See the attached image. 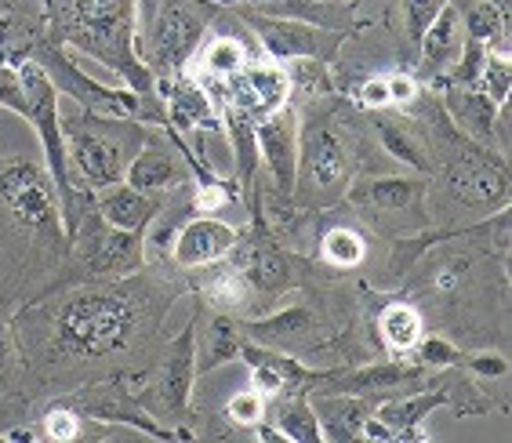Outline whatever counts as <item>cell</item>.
I'll return each instance as SVG.
<instances>
[{"mask_svg": "<svg viewBox=\"0 0 512 443\" xmlns=\"http://www.w3.org/2000/svg\"><path fill=\"white\" fill-rule=\"evenodd\" d=\"M240 229L222 222V218H189L186 226H178L175 244H171V258L182 269H197L207 262L226 258V251L233 247Z\"/></svg>", "mask_w": 512, "mask_h": 443, "instance_id": "ac0fdd59", "label": "cell"}, {"mask_svg": "<svg viewBox=\"0 0 512 443\" xmlns=\"http://www.w3.org/2000/svg\"><path fill=\"white\" fill-rule=\"evenodd\" d=\"M353 99L364 109H385L393 106V95H389V80L385 77H367L364 84L353 88Z\"/></svg>", "mask_w": 512, "mask_h": 443, "instance_id": "b9f144b4", "label": "cell"}, {"mask_svg": "<svg viewBox=\"0 0 512 443\" xmlns=\"http://www.w3.org/2000/svg\"><path fill=\"white\" fill-rule=\"evenodd\" d=\"M211 4H218V8L240 4V8L273 11V15H284V19H316L320 11L331 8L327 0H211Z\"/></svg>", "mask_w": 512, "mask_h": 443, "instance_id": "d590c367", "label": "cell"}, {"mask_svg": "<svg viewBox=\"0 0 512 443\" xmlns=\"http://www.w3.org/2000/svg\"><path fill=\"white\" fill-rule=\"evenodd\" d=\"M276 400L273 425L287 436V443H320V422H316L313 404H306V393H280Z\"/></svg>", "mask_w": 512, "mask_h": 443, "instance_id": "83f0119b", "label": "cell"}, {"mask_svg": "<svg viewBox=\"0 0 512 443\" xmlns=\"http://www.w3.org/2000/svg\"><path fill=\"white\" fill-rule=\"evenodd\" d=\"M353 182V149L331 120H313L298 128L295 193L302 204L324 207L338 200Z\"/></svg>", "mask_w": 512, "mask_h": 443, "instance_id": "5b68a950", "label": "cell"}, {"mask_svg": "<svg viewBox=\"0 0 512 443\" xmlns=\"http://www.w3.org/2000/svg\"><path fill=\"white\" fill-rule=\"evenodd\" d=\"M157 91L164 95V117L171 131H200L218 128V106L204 91V84L186 73H171L157 80Z\"/></svg>", "mask_w": 512, "mask_h": 443, "instance_id": "2e32d148", "label": "cell"}, {"mask_svg": "<svg viewBox=\"0 0 512 443\" xmlns=\"http://www.w3.org/2000/svg\"><path fill=\"white\" fill-rule=\"evenodd\" d=\"M51 4V40L73 44L91 59L106 62L124 88L153 95L157 77L138 59V0H48Z\"/></svg>", "mask_w": 512, "mask_h": 443, "instance_id": "6da1fadb", "label": "cell"}, {"mask_svg": "<svg viewBox=\"0 0 512 443\" xmlns=\"http://www.w3.org/2000/svg\"><path fill=\"white\" fill-rule=\"evenodd\" d=\"M44 73L51 77V84L66 95H73L77 109L84 113H95V117H113V120H138V124H164L168 128V117H164V106H153V95H138L131 88H106L102 80L88 77L77 62L69 59L66 48L55 44V40H37V48L30 55Z\"/></svg>", "mask_w": 512, "mask_h": 443, "instance_id": "3957f363", "label": "cell"}, {"mask_svg": "<svg viewBox=\"0 0 512 443\" xmlns=\"http://www.w3.org/2000/svg\"><path fill=\"white\" fill-rule=\"evenodd\" d=\"M436 407H451V389H447V382H440L436 389H425V393H411V396H404V400H389V404L378 407V418H382L396 436L400 429L422 425Z\"/></svg>", "mask_w": 512, "mask_h": 443, "instance_id": "484cf974", "label": "cell"}, {"mask_svg": "<svg viewBox=\"0 0 512 443\" xmlns=\"http://www.w3.org/2000/svg\"><path fill=\"white\" fill-rule=\"evenodd\" d=\"M0 106L15 109V113H26V99H22V84H19V66L8 62L0 55Z\"/></svg>", "mask_w": 512, "mask_h": 443, "instance_id": "60d3db41", "label": "cell"}, {"mask_svg": "<svg viewBox=\"0 0 512 443\" xmlns=\"http://www.w3.org/2000/svg\"><path fill=\"white\" fill-rule=\"evenodd\" d=\"M476 88H480L491 102H498V106L509 99L512 69H509V55H505L502 48H487V59H483V69H480V80H476Z\"/></svg>", "mask_w": 512, "mask_h": 443, "instance_id": "e575fe53", "label": "cell"}, {"mask_svg": "<svg viewBox=\"0 0 512 443\" xmlns=\"http://www.w3.org/2000/svg\"><path fill=\"white\" fill-rule=\"evenodd\" d=\"M186 175H189V164H186V157H178V146L171 149V146H164V142H157V138H146V142L135 149V157L128 160L124 182L142 189V193L160 197V193H171V189L182 186Z\"/></svg>", "mask_w": 512, "mask_h": 443, "instance_id": "e0dca14e", "label": "cell"}, {"mask_svg": "<svg viewBox=\"0 0 512 443\" xmlns=\"http://www.w3.org/2000/svg\"><path fill=\"white\" fill-rule=\"evenodd\" d=\"M389 80V95H393V106H407V102L418 99V80L411 73H393Z\"/></svg>", "mask_w": 512, "mask_h": 443, "instance_id": "f6af8a7d", "label": "cell"}, {"mask_svg": "<svg viewBox=\"0 0 512 443\" xmlns=\"http://www.w3.org/2000/svg\"><path fill=\"white\" fill-rule=\"evenodd\" d=\"M226 414H229V422L247 425V429H251L255 422H266V396L255 393V389L247 385L244 393H237L226 404Z\"/></svg>", "mask_w": 512, "mask_h": 443, "instance_id": "ab89813d", "label": "cell"}, {"mask_svg": "<svg viewBox=\"0 0 512 443\" xmlns=\"http://www.w3.org/2000/svg\"><path fill=\"white\" fill-rule=\"evenodd\" d=\"M251 436H255V440H266V443H287V436L280 433L276 425H262V422L251 425Z\"/></svg>", "mask_w": 512, "mask_h": 443, "instance_id": "681fc988", "label": "cell"}, {"mask_svg": "<svg viewBox=\"0 0 512 443\" xmlns=\"http://www.w3.org/2000/svg\"><path fill=\"white\" fill-rule=\"evenodd\" d=\"M411 360L418 367H458V364H462V349H458V345H451L447 338L429 335L411 349Z\"/></svg>", "mask_w": 512, "mask_h": 443, "instance_id": "8d00e7d4", "label": "cell"}, {"mask_svg": "<svg viewBox=\"0 0 512 443\" xmlns=\"http://www.w3.org/2000/svg\"><path fill=\"white\" fill-rule=\"evenodd\" d=\"M349 197H353L356 204L378 207V211H411V207L422 204L425 182L422 178H407V175L371 178V182H356V186L349 189Z\"/></svg>", "mask_w": 512, "mask_h": 443, "instance_id": "603a6c76", "label": "cell"}, {"mask_svg": "<svg viewBox=\"0 0 512 443\" xmlns=\"http://www.w3.org/2000/svg\"><path fill=\"white\" fill-rule=\"evenodd\" d=\"M19 84L22 99H26V113L22 120H30L37 131L40 146H44V160H48V175L59 189L62 200V226H73V204H77V189H73V175H69V157H66V138H62V91L51 84V77L37 66L33 59L19 62Z\"/></svg>", "mask_w": 512, "mask_h": 443, "instance_id": "277c9868", "label": "cell"}, {"mask_svg": "<svg viewBox=\"0 0 512 443\" xmlns=\"http://www.w3.org/2000/svg\"><path fill=\"white\" fill-rule=\"evenodd\" d=\"M247 22L255 26L266 55L276 62H295V59L324 62L327 55L338 48V40H342V33H331L309 19H284V15L266 19V15H247Z\"/></svg>", "mask_w": 512, "mask_h": 443, "instance_id": "8fae6325", "label": "cell"}, {"mask_svg": "<svg viewBox=\"0 0 512 443\" xmlns=\"http://www.w3.org/2000/svg\"><path fill=\"white\" fill-rule=\"evenodd\" d=\"M251 389H255V393H262L269 400V396L284 393V382H280V375H276V371H269V367L251 364Z\"/></svg>", "mask_w": 512, "mask_h": 443, "instance_id": "ee69618b", "label": "cell"}, {"mask_svg": "<svg viewBox=\"0 0 512 443\" xmlns=\"http://www.w3.org/2000/svg\"><path fill=\"white\" fill-rule=\"evenodd\" d=\"M62 138H66V157H73V168L80 171L84 186L106 189L124 182L128 160L135 157V146L146 142V131L138 120H113L84 113L66 117L62 113Z\"/></svg>", "mask_w": 512, "mask_h": 443, "instance_id": "7a4b0ae2", "label": "cell"}, {"mask_svg": "<svg viewBox=\"0 0 512 443\" xmlns=\"http://www.w3.org/2000/svg\"><path fill=\"white\" fill-rule=\"evenodd\" d=\"M425 367L404 364V360H385V364L360 367L349 375H331L327 385L335 393H353V396H371V393H393V389H407V385L422 382Z\"/></svg>", "mask_w": 512, "mask_h": 443, "instance_id": "d6986e66", "label": "cell"}, {"mask_svg": "<svg viewBox=\"0 0 512 443\" xmlns=\"http://www.w3.org/2000/svg\"><path fill=\"white\" fill-rule=\"evenodd\" d=\"M447 189L473 211H491L509 200V168L502 153L480 146L473 138L454 142L447 157Z\"/></svg>", "mask_w": 512, "mask_h": 443, "instance_id": "ba28073f", "label": "cell"}, {"mask_svg": "<svg viewBox=\"0 0 512 443\" xmlns=\"http://www.w3.org/2000/svg\"><path fill=\"white\" fill-rule=\"evenodd\" d=\"M465 44V26H462V11L444 4V11L429 22V30L422 33L418 48H422V62L433 73H444L447 66H454L458 51Z\"/></svg>", "mask_w": 512, "mask_h": 443, "instance_id": "7402d4cb", "label": "cell"}, {"mask_svg": "<svg viewBox=\"0 0 512 443\" xmlns=\"http://www.w3.org/2000/svg\"><path fill=\"white\" fill-rule=\"evenodd\" d=\"M211 15H215L211 0H157V19L149 26L146 44L138 48V59L153 69V77L182 73L193 51L200 48Z\"/></svg>", "mask_w": 512, "mask_h": 443, "instance_id": "8992f818", "label": "cell"}, {"mask_svg": "<svg viewBox=\"0 0 512 443\" xmlns=\"http://www.w3.org/2000/svg\"><path fill=\"white\" fill-rule=\"evenodd\" d=\"M364 255H367L364 237H360L356 229H349V226L327 229L324 237H320V258H324L327 266H335V269H356L360 262H364Z\"/></svg>", "mask_w": 512, "mask_h": 443, "instance_id": "d6a6232c", "label": "cell"}, {"mask_svg": "<svg viewBox=\"0 0 512 443\" xmlns=\"http://www.w3.org/2000/svg\"><path fill=\"white\" fill-rule=\"evenodd\" d=\"M197 66L204 80H229L247 66V48L237 37H211L200 48Z\"/></svg>", "mask_w": 512, "mask_h": 443, "instance_id": "4dcf8cb0", "label": "cell"}, {"mask_svg": "<svg viewBox=\"0 0 512 443\" xmlns=\"http://www.w3.org/2000/svg\"><path fill=\"white\" fill-rule=\"evenodd\" d=\"M458 367H469L473 375H487V378H502L509 375V360L498 353H473V356H465L462 353V364Z\"/></svg>", "mask_w": 512, "mask_h": 443, "instance_id": "7bdbcfd3", "label": "cell"}, {"mask_svg": "<svg viewBox=\"0 0 512 443\" xmlns=\"http://www.w3.org/2000/svg\"><path fill=\"white\" fill-rule=\"evenodd\" d=\"M0 204L33 229H66L62 226V200L51 175L33 160H15L0 171Z\"/></svg>", "mask_w": 512, "mask_h": 443, "instance_id": "30bf717a", "label": "cell"}, {"mask_svg": "<svg viewBox=\"0 0 512 443\" xmlns=\"http://www.w3.org/2000/svg\"><path fill=\"white\" fill-rule=\"evenodd\" d=\"M309 327H313V313L302 306H291V309H280V313L266 316V320H251L244 331H247V338H255V342H276V338L306 335Z\"/></svg>", "mask_w": 512, "mask_h": 443, "instance_id": "1f68e13d", "label": "cell"}, {"mask_svg": "<svg viewBox=\"0 0 512 443\" xmlns=\"http://www.w3.org/2000/svg\"><path fill=\"white\" fill-rule=\"evenodd\" d=\"M73 411L80 414V418H91V422H120V425H135V429H142L146 436H153V440H189V429H168V425H160L153 414L142 411V404H138L135 396L124 393L120 385L106 382V385H91V389H84L80 396H69L66 400Z\"/></svg>", "mask_w": 512, "mask_h": 443, "instance_id": "7c38bea8", "label": "cell"}, {"mask_svg": "<svg viewBox=\"0 0 512 443\" xmlns=\"http://www.w3.org/2000/svg\"><path fill=\"white\" fill-rule=\"evenodd\" d=\"M444 102L454 124L465 135L480 142V146H494V120H498V102H491L480 88H458V84H444Z\"/></svg>", "mask_w": 512, "mask_h": 443, "instance_id": "ffe728a7", "label": "cell"}, {"mask_svg": "<svg viewBox=\"0 0 512 443\" xmlns=\"http://www.w3.org/2000/svg\"><path fill=\"white\" fill-rule=\"evenodd\" d=\"M313 411H316V422H320L324 440H356V436H360V425H364V418H367L364 396H353V393L324 396V400L313 404Z\"/></svg>", "mask_w": 512, "mask_h": 443, "instance_id": "d4e9b609", "label": "cell"}, {"mask_svg": "<svg viewBox=\"0 0 512 443\" xmlns=\"http://www.w3.org/2000/svg\"><path fill=\"white\" fill-rule=\"evenodd\" d=\"M240 342H244V335H240L229 316H211L200 327V338H193V345H197V375H207L215 367L240 360Z\"/></svg>", "mask_w": 512, "mask_h": 443, "instance_id": "cb8c5ba5", "label": "cell"}, {"mask_svg": "<svg viewBox=\"0 0 512 443\" xmlns=\"http://www.w3.org/2000/svg\"><path fill=\"white\" fill-rule=\"evenodd\" d=\"M131 327H135V306L113 291H84L59 316L62 342L84 356H99L124 345Z\"/></svg>", "mask_w": 512, "mask_h": 443, "instance_id": "52a82bcc", "label": "cell"}, {"mask_svg": "<svg viewBox=\"0 0 512 443\" xmlns=\"http://www.w3.org/2000/svg\"><path fill=\"white\" fill-rule=\"evenodd\" d=\"M153 215H160V197H153V193H142V189L128 186V182L102 189L99 218L109 222V226L128 229V233H142Z\"/></svg>", "mask_w": 512, "mask_h": 443, "instance_id": "44dd1931", "label": "cell"}, {"mask_svg": "<svg viewBox=\"0 0 512 443\" xmlns=\"http://www.w3.org/2000/svg\"><path fill=\"white\" fill-rule=\"evenodd\" d=\"M447 0H400V8H404V26H407V37L418 44L422 33L429 30V22L444 11Z\"/></svg>", "mask_w": 512, "mask_h": 443, "instance_id": "f35d334b", "label": "cell"}, {"mask_svg": "<svg viewBox=\"0 0 512 443\" xmlns=\"http://www.w3.org/2000/svg\"><path fill=\"white\" fill-rule=\"evenodd\" d=\"M226 262L240 273L247 291H258V295H280L291 280V262L262 229L237 233L233 247L226 251Z\"/></svg>", "mask_w": 512, "mask_h": 443, "instance_id": "5bb4252c", "label": "cell"}, {"mask_svg": "<svg viewBox=\"0 0 512 443\" xmlns=\"http://www.w3.org/2000/svg\"><path fill=\"white\" fill-rule=\"evenodd\" d=\"M356 440H367V443H393V429L382 422V418H364V425H360V436Z\"/></svg>", "mask_w": 512, "mask_h": 443, "instance_id": "bcb514c9", "label": "cell"}, {"mask_svg": "<svg viewBox=\"0 0 512 443\" xmlns=\"http://www.w3.org/2000/svg\"><path fill=\"white\" fill-rule=\"evenodd\" d=\"M226 113V135L233 146V160H237V178L244 186L255 182L258 171V142H255V117H247L244 109L222 106Z\"/></svg>", "mask_w": 512, "mask_h": 443, "instance_id": "f546056e", "label": "cell"}, {"mask_svg": "<svg viewBox=\"0 0 512 443\" xmlns=\"http://www.w3.org/2000/svg\"><path fill=\"white\" fill-rule=\"evenodd\" d=\"M258 160H266L269 178L280 197L295 193L298 171V113L291 106H280L255 124Z\"/></svg>", "mask_w": 512, "mask_h": 443, "instance_id": "9a60e30c", "label": "cell"}, {"mask_svg": "<svg viewBox=\"0 0 512 443\" xmlns=\"http://www.w3.org/2000/svg\"><path fill=\"white\" fill-rule=\"evenodd\" d=\"M22 411H26V407L15 404V400H0V436H4V425L22 422Z\"/></svg>", "mask_w": 512, "mask_h": 443, "instance_id": "c3c4849f", "label": "cell"}, {"mask_svg": "<svg viewBox=\"0 0 512 443\" xmlns=\"http://www.w3.org/2000/svg\"><path fill=\"white\" fill-rule=\"evenodd\" d=\"M11 353H15V335H11V327H8V320H4V313H0V371H8Z\"/></svg>", "mask_w": 512, "mask_h": 443, "instance_id": "7dc6e473", "label": "cell"}, {"mask_svg": "<svg viewBox=\"0 0 512 443\" xmlns=\"http://www.w3.org/2000/svg\"><path fill=\"white\" fill-rule=\"evenodd\" d=\"M378 135H382L385 153H393L400 164H407V168H414V171H429V157H425V149L414 142V135L404 128V124L378 120Z\"/></svg>", "mask_w": 512, "mask_h": 443, "instance_id": "836d02e7", "label": "cell"}, {"mask_svg": "<svg viewBox=\"0 0 512 443\" xmlns=\"http://www.w3.org/2000/svg\"><path fill=\"white\" fill-rule=\"evenodd\" d=\"M69 237L77 240L80 255L88 262L91 273H131L146 262L142 255V233H128V229H117L99 218H88V222H77Z\"/></svg>", "mask_w": 512, "mask_h": 443, "instance_id": "4fadbf2b", "label": "cell"}, {"mask_svg": "<svg viewBox=\"0 0 512 443\" xmlns=\"http://www.w3.org/2000/svg\"><path fill=\"white\" fill-rule=\"evenodd\" d=\"M77 433H80V414L73 411L66 400L51 404L48 414H44V436L55 443H69V440H77Z\"/></svg>", "mask_w": 512, "mask_h": 443, "instance_id": "74e56055", "label": "cell"}, {"mask_svg": "<svg viewBox=\"0 0 512 443\" xmlns=\"http://www.w3.org/2000/svg\"><path fill=\"white\" fill-rule=\"evenodd\" d=\"M378 338H382V345L393 356H411L414 345L425 338L422 313H418L414 306L396 302V306H389L382 316H378Z\"/></svg>", "mask_w": 512, "mask_h": 443, "instance_id": "f1b7e54d", "label": "cell"}, {"mask_svg": "<svg viewBox=\"0 0 512 443\" xmlns=\"http://www.w3.org/2000/svg\"><path fill=\"white\" fill-rule=\"evenodd\" d=\"M197 291L218 309H237L247 302V284L240 280V273L229 266L226 258L218 262H207V266H197Z\"/></svg>", "mask_w": 512, "mask_h": 443, "instance_id": "4316f807", "label": "cell"}, {"mask_svg": "<svg viewBox=\"0 0 512 443\" xmlns=\"http://www.w3.org/2000/svg\"><path fill=\"white\" fill-rule=\"evenodd\" d=\"M193 338H197V331L189 324L171 342L168 356L160 360L153 385H149L146 393L135 396L138 404H142V411L153 414L160 425H164V418L182 422L189 414V393H193V382H197V345H193Z\"/></svg>", "mask_w": 512, "mask_h": 443, "instance_id": "9c48e42d", "label": "cell"}]
</instances>
